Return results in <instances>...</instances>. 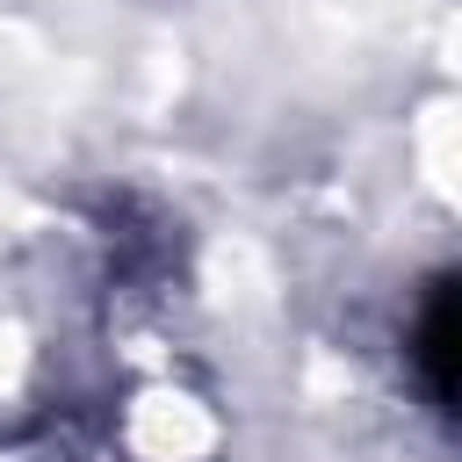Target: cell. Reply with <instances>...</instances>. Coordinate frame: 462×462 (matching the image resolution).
I'll use <instances>...</instances> for the list:
<instances>
[{
    "instance_id": "obj_1",
    "label": "cell",
    "mask_w": 462,
    "mask_h": 462,
    "mask_svg": "<svg viewBox=\"0 0 462 462\" xmlns=\"http://www.w3.org/2000/svg\"><path fill=\"white\" fill-rule=\"evenodd\" d=\"M448 339H455V296L433 289L426 296V318H419V368H426L433 404H448Z\"/></svg>"
}]
</instances>
